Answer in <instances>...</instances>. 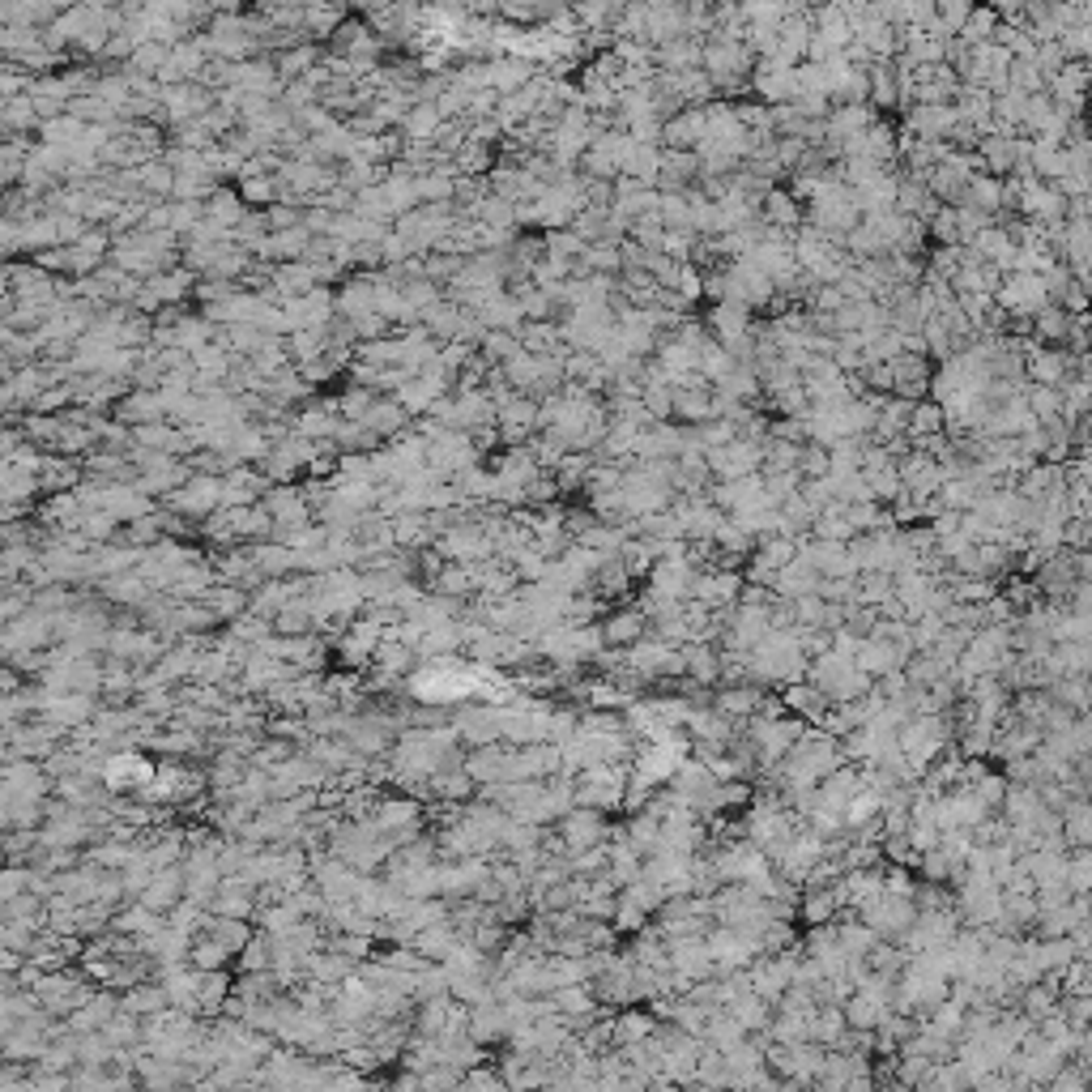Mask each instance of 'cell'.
<instances>
[{
    "label": "cell",
    "mask_w": 1092,
    "mask_h": 1092,
    "mask_svg": "<svg viewBox=\"0 0 1092 1092\" xmlns=\"http://www.w3.org/2000/svg\"><path fill=\"white\" fill-rule=\"evenodd\" d=\"M551 840L560 853H585V849H598L611 840V823H606L602 811H589V807H572L564 819L551 823Z\"/></svg>",
    "instance_id": "6da1fadb"
},
{
    "label": "cell",
    "mask_w": 1092,
    "mask_h": 1092,
    "mask_svg": "<svg viewBox=\"0 0 1092 1092\" xmlns=\"http://www.w3.org/2000/svg\"><path fill=\"white\" fill-rule=\"evenodd\" d=\"M857 913H863V926H867L880 943H905V935L913 930V922H918V909H913V901H905V897H888V892L871 897Z\"/></svg>",
    "instance_id": "7a4b0ae2"
},
{
    "label": "cell",
    "mask_w": 1092,
    "mask_h": 1092,
    "mask_svg": "<svg viewBox=\"0 0 1092 1092\" xmlns=\"http://www.w3.org/2000/svg\"><path fill=\"white\" fill-rule=\"evenodd\" d=\"M1046 303H1050V291L1042 274H1002L994 291V308L1007 320H1033Z\"/></svg>",
    "instance_id": "3957f363"
},
{
    "label": "cell",
    "mask_w": 1092,
    "mask_h": 1092,
    "mask_svg": "<svg viewBox=\"0 0 1092 1092\" xmlns=\"http://www.w3.org/2000/svg\"><path fill=\"white\" fill-rule=\"evenodd\" d=\"M726 299L739 303V308H747V312H756V308H773L777 291H773V278H768L756 261L739 257V261L726 265Z\"/></svg>",
    "instance_id": "277c9868"
},
{
    "label": "cell",
    "mask_w": 1092,
    "mask_h": 1092,
    "mask_svg": "<svg viewBox=\"0 0 1092 1092\" xmlns=\"http://www.w3.org/2000/svg\"><path fill=\"white\" fill-rule=\"evenodd\" d=\"M760 453H764L760 440H734V444H726V449H713V453H705L709 478L713 482H734V478L760 474Z\"/></svg>",
    "instance_id": "5b68a950"
},
{
    "label": "cell",
    "mask_w": 1092,
    "mask_h": 1092,
    "mask_svg": "<svg viewBox=\"0 0 1092 1092\" xmlns=\"http://www.w3.org/2000/svg\"><path fill=\"white\" fill-rule=\"evenodd\" d=\"M739 594H743V572L713 568V572H700L695 585H691V602L705 606V611H713V615H730L734 606H739Z\"/></svg>",
    "instance_id": "8992f818"
},
{
    "label": "cell",
    "mask_w": 1092,
    "mask_h": 1092,
    "mask_svg": "<svg viewBox=\"0 0 1092 1092\" xmlns=\"http://www.w3.org/2000/svg\"><path fill=\"white\" fill-rule=\"evenodd\" d=\"M594 628H598L602 649L628 653L632 644H640L644 636H649V619H644L640 606H628V611H611V615H602V623H594Z\"/></svg>",
    "instance_id": "52a82bcc"
},
{
    "label": "cell",
    "mask_w": 1092,
    "mask_h": 1092,
    "mask_svg": "<svg viewBox=\"0 0 1092 1092\" xmlns=\"http://www.w3.org/2000/svg\"><path fill=\"white\" fill-rule=\"evenodd\" d=\"M709 709L718 713V718H726L730 726H743L764 709V691H760V683H722L709 695Z\"/></svg>",
    "instance_id": "ba28073f"
},
{
    "label": "cell",
    "mask_w": 1092,
    "mask_h": 1092,
    "mask_svg": "<svg viewBox=\"0 0 1092 1092\" xmlns=\"http://www.w3.org/2000/svg\"><path fill=\"white\" fill-rule=\"evenodd\" d=\"M705 329H709V337L718 346H730V342H743V337H751L756 333V320H751V312L747 308H739V303H709L705 308Z\"/></svg>",
    "instance_id": "9c48e42d"
},
{
    "label": "cell",
    "mask_w": 1092,
    "mask_h": 1092,
    "mask_svg": "<svg viewBox=\"0 0 1092 1092\" xmlns=\"http://www.w3.org/2000/svg\"><path fill=\"white\" fill-rule=\"evenodd\" d=\"M213 918H236V922H248L257 913V884H248L244 875H226L218 884V892L209 897L205 905Z\"/></svg>",
    "instance_id": "30bf717a"
},
{
    "label": "cell",
    "mask_w": 1092,
    "mask_h": 1092,
    "mask_svg": "<svg viewBox=\"0 0 1092 1092\" xmlns=\"http://www.w3.org/2000/svg\"><path fill=\"white\" fill-rule=\"evenodd\" d=\"M956 112H952V103L947 107H909V116H905V137L913 141H926V146H939V141L952 137L956 129Z\"/></svg>",
    "instance_id": "8fae6325"
},
{
    "label": "cell",
    "mask_w": 1092,
    "mask_h": 1092,
    "mask_svg": "<svg viewBox=\"0 0 1092 1092\" xmlns=\"http://www.w3.org/2000/svg\"><path fill=\"white\" fill-rule=\"evenodd\" d=\"M909 661V653H901L897 644L892 640H884V636H871V640H863L857 644V653H853V666L863 670L871 683H880V678H888V674H897L901 666Z\"/></svg>",
    "instance_id": "7c38bea8"
},
{
    "label": "cell",
    "mask_w": 1092,
    "mask_h": 1092,
    "mask_svg": "<svg viewBox=\"0 0 1092 1092\" xmlns=\"http://www.w3.org/2000/svg\"><path fill=\"white\" fill-rule=\"evenodd\" d=\"M184 871L180 867H171V871H158V875H150V884L141 888V905H146L150 913H158V918H171L175 909L184 905Z\"/></svg>",
    "instance_id": "4fadbf2b"
},
{
    "label": "cell",
    "mask_w": 1092,
    "mask_h": 1092,
    "mask_svg": "<svg viewBox=\"0 0 1092 1092\" xmlns=\"http://www.w3.org/2000/svg\"><path fill=\"white\" fill-rule=\"evenodd\" d=\"M705 107H683L678 116H670L661 124V150H687L695 154V146L705 141Z\"/></svg>",
    "instance_id": "5bb4252c"
},
{
    "label": "cell",
    "mask_w": 1092,
    "mask_h": 1092,
    "mask_svg": "<svg viewBox=\"0 0 1092 1092\" xmlns=\"http://www.w3.org/2000/svg\"><path fill=\"white\" fill-rule=\"evenodd\" d=\"M171 499H175V508H180V512H192V516L218 512V508H222V478H213V474H192Z\"/></svg>",
    "instance_id": "9a60e30c"
},
{
    "label": "cell",
    "mask_w": 1092,
    "mask_h": 1092,
    "mask_svg": "<svg viewBox=\"0 0 1092 1092\" xmlns=\"http://www.w3.org/2000/svg\"><path fill=\"white\" fill-rule=\"evenodd\" d=\"M683 678L713 691L722 683V649L718 644H683Z\"/></svg>",
    "instance_id": "2e32d148"
},
{
    "label": "cell",
    "mask_w": 1092,
    "mask_h": 1092,
    "mask_svg": "<svg viewBox=\"0 0 1092 1092\" xmlns=\"http://www.w3.org/2000/svg\"><path fill=\"white\" fill-rule=\"evenodd\" d=\"M781 709H790V718H798L802 726H819L823 718H828L832 700H828V695H823L819 687H811V683H785V691H781Z\"/></svg>",
    "instance_id": "e0dca14e"
},
{
    "label": "cell",
    "mask_w": 1092,
    "mask_h": 1092,
    "mask_svg": "<svg viewBox=\"0 0 1092 1092\" xmlns=\"http://www.w3.org/2000/svg\"><path fill=\"white\" fill-rule=\"evenodd\" d=\"M533 77H538V73H533V64L521 60V56H499V60L487 64V91H495L499 99L525 91Z\"/></svg>",
    "instance_id": "ac0fdd59"
},
{
    "label": "cell",
    "mask_w": 1092,
    "mask_h": 1092,
    "mask_svg": "<svg viewBox=\"0 0 1092 1092\" xmlns=\"http://www.w3.org/2000/svg\"><path fill=\"white\" fill-rule=\"evenodd\" d=\"M760 222H764L768 230H790V236H794V230L802 226V205L794 201V192L777 184V188L760 201Z\"/></svg>",
    "instance_id": "d6986e66"
},
{
    "label": "cell",
    "mask_w": 1092,
    "mask_h": 1092,
    "mask_svg": "<svg viewBox=\"0 0 1092 1092\" xmlns=\"http://www.w3.org/2000/svg\"><path fill=\"white\" fill-rule=\"evenodd\" d=\"M815 589H819V572L811 564H802V560H794L790 568H781L777 577H773V598H781V602L811 598Z\"/></svg>",
    "instance_id": "ffe728a7"
},
{
    "label": "cell",
    "mask_w": 1092,
    "mask_h": 1092,
    "mask_svg": "<svg viewBox=\"0 0 1092 1092\" xmlns=\"http://www.w3.org/2000/svg\"><path fill=\"white\" fill-rule=\"evenodd\" d=\"M1067 333H1071V316L1059 308V303H1046V308L1029 320V342H1042V346H1059L1063 350Z\"/></svg>",
    "instance_id": "44dd1931"
},
{
    "label": "cell",
    "mask_w": 1092,
    "mask_h": 1092,
    "mask_svg": "<svg viewBox=\"0 0 1092 1092\" xmlns=\"http://www.w3.org/2000/svg\"><path fill=\"white\" fill-rule=\"evenodd\" d=\"M798 918L807 926H828L840 918V901L832 888H807L802 892V905H798Z\"/></svg>",
    "instance_id": "7402d4cb"
},
{
    "label": "cell",
    "mask_w": 1092,
    "mask_h": 1092,
    "mask_svg": "<svg viewBox=\"0 0 1092 1092\" xmlns=\"http://www.w3.org/2000/svg\"><path fill=\"white\" fill-rule=\"evenodd\" d=\"M201 935H209L226 956H240L248 947V939H253V930H248V922H236V918H205Z\"/></svg>",
    "instance_id": "603a6c76"
},
{
    "label": "cell",
    "mask_w": 1092,
    "mask_h": 1092,
    "mask_svg": "<svg viewBox=\"0 0 1092 1092\" xmlns=\"http://www.w3.org/2000/svg\"><path fill=\"white\" fill-rule=\"evenodd\" d=\"M167 1007H171L167 990H163V986H150V981H141V986H133L129 994L120 998V1011H129V1016H137V1020H150V1016L167 1011Z\"/></svg>",
    "instance_id": "cb8c5ba5"
},
{
    "label": "cell",
    "mask_w": 1092,
    "mask_h": 1092,
    "mask_svg": "<svg viewBox=\"0 0 1092 1092\" xmlns=\"http://www.w3.org/2000/svg\"><path fill=\"white\" fill-rule=\"evenodd\" d=\"M935 436H943V410L935 406V402H913V410H909V427H905V440L909 444H922V440H935Z\"/></svg>",
    "instance_id": "d4e9b609"
},
{
    "label": "cell",
    "mask_w": 1092,
    "mask_h": 1092,
    "mask_svg": "<svg viewBox=\"0 0 1092 1092\" xmlns=\"http://www.w3.org/2000/svg\"><path fill=\"white\" fill-rule=\"evenodd\" d=\"M888 1007H880V1002L875 998H867V994H845L840 998V1016H845V1029L849 1033H871L875 1025H880V1016H884Z\"/></svg>",
    "instance_id": "484cf974"
},
{
    "label": "cell",
    "mask_w": 1092,
    "mask_h": 1092,
    "mask_svg": "<svg viewBox=\"0 0 1092 1092\" xmlns=\"http://www.w3.org/2000/svg\"><path fill=\"white\" fill-rule=\"evenodd\" d=\"M474 790H478V785L465 777V768H440V773L432 777V794L444 798V802H457V807H470Z\"/></svg>",
    "instance_id": "4316f807"
},
{
    "label": "cell",
    "mask_w": 1092,
    "mask_h": 1092,
    "mask_svg": "<svg viewBox=\"0 0 1092 1092\" xmlns=\"http://www.w3.org/2000/svg\"><path fill=\"white\" fill-rule=\"evenodd\" d=\"M226 964H230V956H226L209 935H201V930H196L192 943H188V969H192V973H222Z\"/></svg>",
    "instance_id": "83f0119b"
},
{
    "label": "cell",
    "mask_w": 1092,
    "mask_h": 1092,
    "mask_svg": "<svg viewBox=\"0 0 1092 1092\" xmlns=\"http://www.w3.org/2000/svg\"><path fill=\"white\" fill-rule=\"evenodd\" d=\"M863 487H867V499H871V504L888 508L892 499L905 491V487H901V474H897V461L884 465V470H867V474H863Z\"/></svg>",
    "instance_id": "f1b7e54d"
},
{
    "label": "cell",
    "mask_w": 1092,
    "mask_h": 1092,
    "mask_svg": "<svg viewBox=\"0 0 1092 1092\" xmlns=\"http://www.w3.org/2000/svg\"><path fill=\"white\" fill-rule=\"evenodd\" d=\"M103 1042L112 1046V1050H137L141 1046V1020L137 1016H129V1011H116L112 1020H107L103 1025Z\"/></svg>",
    "instance_id": "f546056e"
},
{
    "label": "cell",
    "mask_w": 1092,
    "mask_h": 1092,
    "mask_svg": "<svg viewBox=\"0 0 1092 1092\" xmlns=\"http://www.w3.org/2000/svg\"><path fill=\"white\" fill-rule=\"evenodd\" d=\"M994 30H998V13L994 9H973L969 22L960 26L956 43L960 47H981V43H994Z\"/></svg>",
    "instance_id": "4dcf8cb0"
},
{
    "label": "cell",
    "mask_w": 1092,
    "mask_h": 1092,
    "mask_svg": "<svg viewBox=\"0 0 1092 1092\" xmlns=\"http://www.w3.org/2000/svg\"><path fill=\"white\" fill-rule=\"evenodd\" d=\"M657 222L666 226V230H691V201H687V192H670V196H661V205H657Z\"/></svg>",
    "instance_id": "1f68e13d"
},
{
    "label": "cell",
    "mask_w": 1092,
    "mask_h": 1092,
    "mask_svg": "<svg viewBox=\"0 0 1092 1092\" xmlns=\"http://www.w3.org/2000/svg\"><path fill=\"white\" fill-rule=\"evenodd\" d=\"M952 213H956V240H960V248H969V244L981 236V230H986V226L994 222L990 213H981V209L964 205V201H960V205H952Z\"/></svg>",
    "instance_id": "d6a6232c"
},
{
    "label": "cell",
    "mask_w": 1092,
    "mask_h": 1092,
    "mask_svg": "<svg viewBox=\"0 0 1092 1092\" xmlns=\"http://www.w3.org/2000/svg\"><path fill=\"white\" fill-rule=\"evenodd\" d=\"M926 240H935L939 248H960V240H956V213H952V205H939V213L926 222Z\"/></svg>",
    "instance_id": "836d02e7"
},
{
    "label": "cell",
    "mask_w": 1092,
    "mask_h": 1092,
    "mask_svg": "<svg viewBox=\"0 0 1092 1092\" xmlns=\"http://www.w3.org/2000/svg\"><path fill=\"white\" fill-rule=\"evenodd\" d=\"M798 478H828V449H819V444H802Z\"/></svg>",
    "instance_id": "e575fe53"
},
{
    "label": "cell",
    "mask_w": 1092,
    "mask_h": 1092,
    "mask_svg": "<svg viewBox=\"0 0 1092 1092\" xmlns=\"http://www.w3.org/2000/svg\"><path fill=\"white\" fill-rule=\"evenodd\" d=\"M240 201H244V205L274 201V180H270V175H248V180L240 184Z\"/></svg>",
    "instance_id": "d590c367"
},
{
    "label": "cell",
    "mask_w": 1092,
    "mask_h": 1092,
    "mask_svg": "<svg viewBox=\"0 0 1092 1092\" xmlns=\"http://www.w3.org/2000/svg\"><path fill=\"white\" fill-rule=\"evenodd\" d=\"M1046 1092H1088V1084H1084V1076H1080L1076 1067H1063L1059 1076L1046 1084Z\"/></svg>",
    "instance_id": "8d00e7d4"
},
{
    "label": "cell",
    "mask_w": 1092,
    "mask_h": 1092,
    "mask_svg": "<svg viewBox=\"0 0 1092 1092\" xmlns=\"http://www.w3.org/2000/svg\"><path fill=\"white\" fill-rule=\"evenodd\" d=\"M171 1092H192V1088H188V1084H180V1088H171Z\"/></svg>",
    "instance_id": "74e56055"
}]
</instances>
